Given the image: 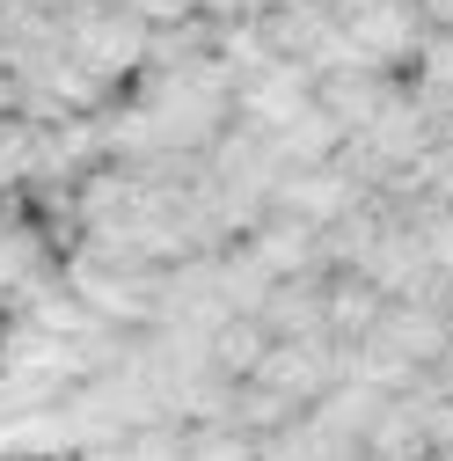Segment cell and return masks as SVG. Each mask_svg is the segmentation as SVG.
Instances as JSON below:
<instances>
[{
    "instance_id": "6da1fadb",
    "label": "cell",
    "mask_w": 453,
    "mask_h": 461,
    "mask_svg": "<svg viewBox=\"0 0 453 461\" xmlns=\"http://www.w3.org/2000/svg\"><path fill=\"white\" fill-rule=\"evenodd\" d=\"M67 51L110 88L139 81L147 51H154V23L132 8H67Z\"/></svg>"
},
{
    "instance_id": "7a4b0ae2",
    "label": "cell",
    "mask_w": 453,
    "mask_h": 461,
    "mask_svg": "<svg viewBox=\"0 0 453 461\" xmlns=\"http://www.w3.org/2000/svg\"><path fill=\"white\" fill-rule=\"evenodd\" d=\"M344 30H351V44L366 51L373 67L410 74L417 44H424V30H431V15H424V0H373V8H366V15H351Z\"/></svg>"
},
{
    "instance_id": "3957f363",
    "label": "cell",
    "mask_w": 453,
    "mask_h": 461,
    "mask_svg": "<svg viewBox=\"0 0 453 461\" xmlns=\"http://www.w3.org/2000/svg\"><path fill=\"white\" fill-rule=\"evenodd\" d=\"M307 103H315V67H307V59H271L263 74H249V81L235 88V118L278 132V125H286L293 110H307Z\"/></svg>"
},
{
    "instance_id": "277c9868",
    "label": "cell",
    "mask_w": 453,
    "mask_h": 461,
    "mask_svg": "<svg viewBox=\"0 0 453 461\" xmlns=\"http://www.w3.org/2000/svg\"><path fill=\"white\" fill-rule=\"evenodd\" d=\"M263 330L271 337H315V330H329V264H315V271H293V278H278L271 294H263Z\"/></svg>"
},
{
    "instance_id": "5b68a950",
    "label": "cell",
    "mask_w": 453,
    "mask_h": 461,
    "mask_svg": "<svg viewBox=\"0 0 453 461\" xmlns=\"http://www.w3.org/2000/svg\"><path fill=\"white\" fill-rule=\"evenodd\" d=\"M410 95L431 110V125L453 132V30L431 23L424 44H417V59H410Z\"/></svg>"
},
{
    "instance_id": "8992f818",
    "label": "cell",
    "mask_w": 453,
    "mask_h": 461,
    "mask_svg": "<svg viewBox=\"0 0 453 461\" xmlns=\"http://www.w3.org/2000/svg\"><path fill=\"white\" fill-rule=\"evenodd\" d=\"M387 285H373L366 271H329V337H344V344H359V337H373V322L387 315Z\"/></svg>"
},
{
    "instance_id": "52a82bcc",
    "label": "cell",
    "mask_w": 453,
    "mask_h": 461,
    "mask_svg": "<svg viewBox=\"0 0 453 461\" xmlns=\"http://www.w3.org/2000/svg\"><path fill=\"white\" fill-rule=\"evenodd\" d=\"M271 330H263V315H226V322H212V366L226 374V381H249L256 366H263V352H271Z\"/></svg>"
},
{
    "instance_id": "ba28073f",
    "label": "cell",
    "mask_w": 453,
    "mask_h": 461,
    "mask_svg": "<svg viewBox=\"0 0 453 461\" xmlns=\"http://www.w3.org/2000/svg\"><path fill=\"white\" fill-rule=\"evenodd\" d=\"M37 271H44V235H37L30 220H8V212H0V301H15Z\"/></svg>"
},
{
    "instance_id": "9c48e42d",
    "label": "cell",
    "mask_w": 453,
    "mask_h": 461,
    "mask_svg": "<svg viewBox=\"0 0 453 461\" xmlns=\"http://www.w3.org/2000/svg\"><path fill=\"white\" fill-rule=\"evenodd\" d=\"M191 461H263V447L242 425H191Z\"/></svg>"
},
{
    "instance_id": "30bf717a",
    "label": "cell",
    "mask_w": 453,
    "mask_h": 461,
    "mask_svg": "<svg viewBox=\"0 0 453 461\" xmlns=\"http://www.w3.org/2000/svg\"><path fill=\"white\" fill-rule=\"evenodd\" d=\"M431 461H453V447H431Z\"/></svg>"
},
{
    "instance_id": "8fae6325",
    "label": "cell",
    "mask_w": 453,
    "mask_h": 461,
    "mask_svg": "<svg viewBox=\"0 0 453 461\" xmlns=\"http://www.w3.org/2000/svg\"><path fill=\"white\" fill-rule=\"evenodd\" d=\"M0 212H8V205H0Z\"/></svg>"
}]
</instances>
